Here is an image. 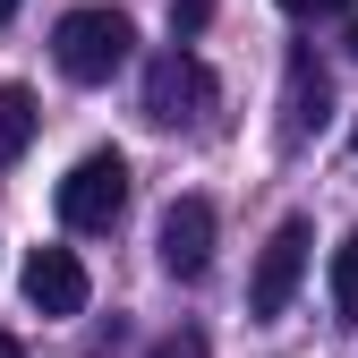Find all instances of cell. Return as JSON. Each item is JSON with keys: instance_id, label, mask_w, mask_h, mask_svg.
Wrapping results in <instances>:
<instances>
[{"instance_id": "obj_5", "label": "cell", "mask_w": 358, "mask_h": 358, "mask_svg": "<svg viewBox=\"0 0 358 358\" xmlns=\"http://www.w3.org/2000/svg\"><path fill=\"white\" fill-rule=\"evenodd\" d=\"M85 299H94V282H85L77 248H34L26 256V307L34 316H85Z\"/></svg>"}, {"instance_id": "obj_13", "label": "cell", "mask_w": 358, "mask_h": 358, "mask_svg": "<svg viewBox=\"0 0 358 358\" xmlns=\"http://www.w3.org/2000/svg\"><path fill=\"white\" fill-rule=\"evenodd\" d=\"M0 358H17V341H9V333H0Z\"/></svg>"}, {"instance_id": "obj_12", "label": "cell", "mask_w": 358, "mask_h": 358, "mask_svg": "<svg viewBox=\"0 0 358 358\" xmlns=\"http://www.w3.org/2000/svg\"><path fill=\"white\" fill-rule=\"evenodd\" d=\"M341 52H350V60H358V17H350V43H341Z\"/></svg>"}, {"instance_id": "obj_14", "label": "cell", "mask_w": 358, "mask_h": 358, "mask_svg": "<svg viewBox=\"0 0 358 358\" xmlns=\"http://www.w3.org/2000/svg\"><path fill=\"white\" fill-rule=\"evenodd\" d=\"M0 17H17V0H0Z\"/></svg>"}, {"instance_id": "obj_2", "label": "cell", "mask_w": 358, "mask_h": 358, "mask_svg": "<svg viewBox=\"0 0 358 358\" xmlns=\"http://www.w3.org/2000/svg\"><path fill=\"white\" fill-rule=\"evenodd\" d=\"M120 213H128V162L120 154H85L60 179V222L69 231H111Z\"/></svg>"}, {"instance_id": "obj_8", "label": "cell", "mask_w": 358, "mask_h": 358, "mask_svg": "<svg viewBox=\"0 0 358 358\" xmlns=\"http://www.w3.org/2000/svg\"><path fill=\"white\" fill-rule=\"evenodd\" d=\"M316 120H324V77L307 60H290V128H316Z\"/></svg>"}, {"instance_id": "obj_7", "label": "cell", "mask_w": 358, "mask_h": 358, "mask_svg": "<svg viewBox=\"0 0 358 358\" xmlns=\"http://www.w3.org/2000/svg\"><path fill=\"white\" fill-rule=\"evenodd\" d=\"M34 94H26V85H0V162H17L26 145H34Z\"/></svg>"}, {"instance_id": "obj_11", "label": "cell", "mask_w": 358, "mask_h": 358, "mask_svg": "<svg viewBox=\"0 0 358 358\" xmlns=\"http://www.w3.org/2000/svg\"><path fill=\"white\" fill-rule=\"evenodd\" d=\"M154 358H205V333H162Z\"/></svg>"}, {"instance_id": "obj_4", "label": "cell", "mask_w": 358, "mask_h": 358, "mask_svg": "<svg viewBox=\"0 0 358 358\" xmlns=\"http://www.w3.org/2000/svg\"><path fill=\"white\" fill-rule=\"evenodd\" d=\"M154 256H162L171 282H196L205 264H213V205L205 196H179L162 213V231H154Z\"/></svg>"}, {"instance_id": "obj_9", "label": "cell", "mask_w": 358, "mask_h": 358, "mask_svg": "<svg viewBox=\"0 0 358 358\" xmlns=\"http://www.w3.org/2000/svg\"><path fill=\"white\" fill-rule=\"evenodd\" d=\"M333 307H341V324H358V231L333 248Z\"/></svg>"}, {"instance_id": "obj_1", "label": "cell", "mask_w": 358, "mask_h": 358, "mask_svg": "<svg viewBox=\"0 0 358 358\" xmlns=\"http://www.w3.org/2000/svg\"><path fill=\"white\" fill-rule=\"evenodd\" d=\"M128 52H137L128 9H69L60 34H52V60H60V77H77V85H103L111 69H128Z\"/></svg>"}, {"instance_id": "obj_6", "label": "cell", "mask_w": 358, "mask_h": 358, "mask_svg": "<svg viewBox=\"0 0 358 358\" xmlns=\"http://www.w3.org/2000/svg\"><path fill=\"white\" fill-rule=\"evenodd\" d=\"M299 273H307V222H282V231L264 239V256H256L248 307H256V316H282V307H290V290H299Z\"/></svg>"}, {"instance_id": "obj_10", "label": "cell", "mask_w": 358, "mask_h": 358, "mask_svg": "<svg viewBox=\"0 0 358 358\" xmlns=\"http://www.w3.org/2000/svg\"><path fill=\"white\" fill-rule=\"evenodd\" d=\"M358 0H282V17H350Z\"/></svg>"}, {"instance_id": "obj_3", "label": "cell", "mask_w": 358, "mask_h": 358, "mask_svg": "<svg viewBox=\"0 0 358 358\" xmlns=\"http://www.w3.org/2000/svg\"><path fill=\"white\" fill-rule=\"evenodd\" d=\"M205 111H213V69H205L196 52H162V60L145 69V120L188 128V120H205Z\"/></svg>"}, {"instance_id": "obj_15", "label": "cell", "mask_w": 358, "mask_h": 358, "mask_svg": "<svg viewBox=\"0 0 358 358\" xmlns=\"http://www.w3.org/2000/svg\"><path fill=\"white\" fill-rule=\"evenodd\" d=\"M350 154H358V128H350Z\"/></svg>"}]
</instances>
